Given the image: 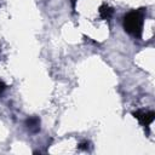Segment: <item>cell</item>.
Listing matches in <instances>:
<instances>
[{"mask_svg":"<svg viewBox=\"0 0 155 155\" xmlns=\"http://www.w3.org/2000/svg\"><path fill=\"white\" fill-rule=\"evenodd\" d=\"M133 115L143 126H149L150 124H153L155 117V114L153 111H136L133 113Z\"/></svg>","mask_w":155,"mask_h":155,"instance_id":"obj_2","label":"cell"},{"mask_svg":"<svg viewBox=\"0 0 155 155\" xmlns=\"http://www.w3.org/2000/svg\"><path fill=\"white\" fill-rule=\"evenodd\" d=\"M76 1H78V0H70V2H71V6H73V8H75V5H76Z\"/></svg>","mask_w":155,"mask_h":155,"instance_id":"obj_7","label":"cell"},{"mask_svg":"<svg viewBox=\"0 0 155 155\" xmlns=\"http://www.w3.org/2000/svg\"><path fill=\"white\" fill-rule=\"evenodd\" d=\"M113 15V8L108 5H102L99 7V16L102 19H109Z\"/></svg>","mask_w":155,"mask_h":155,"instance_id":"obj_3","label":"cell"},{"mask_svg":"<svg viewBox=\"0 0 155 155\" xmlns=\"http://www.w3.org/2000/svg\"><path fill=\"white\" fill-rule=\"evenodd\" d=\"M5 88H6V85H5V84H4V82L0 80V94H1V93L5 91Z\"/></svg>","mask_w":155,"mask_h":155,"instance_id":"obj_5","label":"cell"},{"mask_svg":"<svg viewBox=\"0 0 155 155\" xmlns=\"http://www.w3.org/2000/svg\"><path fill=\"white\" fill-rule=\"evenodd\" d=\"M124 28L127 33L140 38L143 28V13L142 11H131L124 18Z\"/></svg>","mask_w":155,"mask_h":155,"instance_id":"obj_1","label":"cell"},{"mask_svg":"<svg viewBox=\"0 0 155 155\" xmlns=\"http://www.w3.org/2000/svg\"><path fill=\"white\" fill-rule=\"evenodd\" d=\"M79 148H80V149H86V148H88V143L84 142V143H81V144L79 145Z\"/></svg>","mask_w":155,"mask_h":155,"instance_id":"obj_6","label":"cell"},{"mask_svg":"<svg viewBox=\"0 0 155 155\" xmlns=\"http://www.w3.org/2000/svg\"><path fill=\"white\" fill-rule=\"evenodd\" d=\"M39 124H40V121H39L38 117H29V119L25 121V125H27L28 128H29L30 131H33V132H36V131L39 130Z\"/></svg>","mask_w":155,"mask_h":155,"instance_id":"obj_4","label":"cell"}]
</instances>
